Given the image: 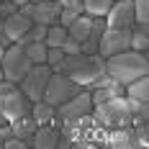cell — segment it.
<instances>
[{
    "label": "cell",
    "instance_id": "484cf974",
    "mask_svg": "<svg viewBox=\"0 0 149 149\" xmlns=\"http://www.w3.org/2000/svg\"><path fill=\"white\" fill-rule=\"evenodd\" d=\"M62 59H64V52H62L59 46H49V52H46V64L54 70V67H57Z\"/></svg>",
    "mask_w": 149,
    "mask_h": 149
},
{
    "label": "cell",
    "instance_id": "9c48e42d",
    "mask_svg": "<svg viewBox=\"0 0 149 149\" xmlns=\"http://www.w3.org/2000/svg\"><path fill=\"white\" fill-rule=\"evenodd\" d=\"M93 111V100H90V90L82 88L77 95H72L70 100L57 105V118L59 121H74V118H82Z\"/></svg>",
    "mask_w": 149,
    "mask_h": 149
},
{
    "label": "cell",
    "instance_id": "5b68a950",
    "mask_svg": "<svg viewBox=\"0 0 149 149\" xmlns=\"http://www.w3.org/2000/svg\"><path fill=\"white\" fill-rule=\"evenodd\" d=\"M80 90L82 88H80L77 82H72L67 74L52 72L49 74V82H46V88H44V98H41V100H46V103H52L57 108L59 103H64V100H70L72 95H77Z\"/></svg>",
    "mask_w": 149,
    "mask_h": 149
},
{
    "label": "cell",
    "instance_id": "4316f807",
    "mask_svg": "<svg viewBox=\"0 0 149 149\" xmlns=\"http://www.w3.org/2000/svg\"><path fill=\"white\" fill-rule=\"evenodd\" d=\"M77 15H80V10H72V8H62V10H59V18H57V23H62V26L67 29V26L72 23Z\"/></svg>",
    "mask_w": 149,
    "mask_h": 149
},
{
    "label": "cell",
    "instance_id": "8992f818",
    "mask_svg": "<svg viewBox=\"0 0 149 149\" xmlns=\"http://www.w3.org/2000/svg\"><path fill=\"white\" fill-rule=\"evenodd\" d=\"M49 74H52V67L49 64H31V70L26 72V77L18 82L21 93L29 98L31 103H36V100L44 98V88H46V82H49Z\"/></svg>",
    "mask_w": 149,
    "mask_h": 149
},
{
    "label": "cell",
    "instance_id": "e0dca14e",
    "mask_svg": "<svg viewBox=\"0 0 149 149\" xmlns=\"http://www.w3.org/2000/svg\"><path fill=\"white\" fill-rule=\"evenodd\" d=\"M129 49L147 54L149 52V23H134L129 36Z\"/></svg>",
    "mask_w": 149,
    "mask_h": 149
},
{
    "label": "cell",
    "instance_id": "e575fe53",
    "mask_svg": "<svg viewBox=\"0 0 149 149\" xmlns=\"http://www.w3.org/2000/svg\"><path fill=\"white\" fill-rule=\"evenodd\" d=\"M29 3H39V0H29Z\"/></svg>",
    "mask_w": 149,
    "mask_h": 149
},
{
    "label": "cell",
    "instance_id": "ac0fdd59",
    "mask_svg": "<svg viewBox=\"0 0 149 149\" xmlns=\"http://www.w3.org/2000/svg\"><path fill=\"white\" fill-rule=\"evenodd\" d=\"M8 126H10V131H13V136H18V139H31V134L36 131V121H33V116L31 113H26V116H18V118L8 121Z\"/></svg>",
    "mask_w": 149,
    "mask_h": 149
},
{
    "label": "cell",
    "instance_id": "ffe728a7",
    "mask_svg": "<svg viewBox=\"0 0 149 149\" xmlns=\"http://www.w3.org/2000/svg\"><path fill=\"white\" fill-rule=\"evenodd\" d=\"M46 52L49 46L44 41H31V44H23V54L29 57L31 64H46Z\"/></svg>",
    "mask_w": 149,
    "mask_h": 149
},
{
    "label": "cell",
    "instance_id": "9a60e30c",
    "mask_svg": "<svg viewBox=\"0 0 149 149\" xmlns=\"http://www.w3.org/2000/svg\"><path fill=\"white\" fill-rule=\"evenodd\" d=\"M31 116H33V121H36L39 126L52 123V126H57V129H59L57 108H54L52 103H46V100H36V103H31Z\"/></svg>",
    "mask_w": 149,
    "mask_h": 149
},
{
    "label": "cell",
    "instance_id": "f1b7e54d",
    "mask_svg": "<svg viewBox=\"0 0 149 149\" xmlns=\"http://www.w3.org/2000/svg\"><path fill=\"white\" fill-rule=\"evenodd\" d=\"M59 49H62V52H64V54H80V44H77L74 39H70V36L64 39V44H62Z\"/></svg>",
    "mask_w": 149,
    "mask_h": 149
},
{
    "label": "cell",
    "instance_id": "836d02e7",
    "mask_svg": "<svg viewBox=\"0 0 149 149\" xmlns=\"http://www.w3.org/2000/svg\"><path fill=\"white\" fill-rule=\"evenodd\" d=\"M0 31H3V18H0Z\"/></svg>",
    "mask_w": 149,
    "mask_h": 149
},
{
    "label": "cell",
    "instance_id": "7c38bea8",
    "mask_svg": "<svg viewBox=\"0 0 149 149\" xmlns=\"http://www.w3.org/2000/svg\"><path fill=\"white\" fill-rule=\"evenodd\" d=\"M103 147H116V149H131L139 147V136L131 126H121V129H105Z\"/></svg>",
    "mask_w": 149,
    "mask_h": 149
},
{
    "label": "cell",
    "instance_id": "cb8c5ba5",
    "mask_svg": "<svg viewBox=\"0 0 149 149\" xmlns=\"http://www.w3.org/2000/svg\"><path fill=\"white\" fill-rule=\"evenodd\" d=\"M131 3H134L136 23H149V0H131Z\"/></svg>",
    "mask_w": 149,
    "mask_h": 149
},
{
    "label": "cell",
    "instance_id": "d6a6232c",
    "mask_svg": "<svg viewBox=\"0 0 149 149\" xmlns=\"http://www.w3.org/2000/svg\"><path fill=\"white\" fill-rule=\"evenodd\" d=\"M0 80H5V77H3V70H0Z\"/></svg>",
    "mask_w": 149,
    "mask_h": 149
},
{
    "label": "cell",
    "instance_id": "603a6c76",
    "mask_svg": "<svg viewBox=\"0 0 149 149\" xmlns=\"http://www.w3.org/2000/svg\"><path fill=\"white\" fill-rule=\"evenodd\" d=\"M44 36H46V26L44 23H31V29L26 31V36L21 39V41H15V44H31V41H44Z\"/></svg>",
    "mask_w": 149,
    "mask_h": 149
},
{
    "label": "cell",
    "instance_id": "44dd1931",
    "mask_svg": "<svg viewBox=\"0 0 149 149\" xmlns=\"http://www.w3.org/2000/svg\"><path fill=\"white\" fill-rule=\"evenodd\" d=\"M111 5H113V0H82V13L93 15V18H103Z\"/></svg>",
    "mask_w": 149,
    "mask_h": 149
},
{
    "label": "cell",
    "instance_id": "6da1fadb",
    "mask_svg": "<svg viewBox=\"0 0 149 149\" xmlns=\"http://www.w3.org/2000/svg\"><path fill=\"white\" fill-rule=\"evenodd\" d=\"M52 72L67 74L72 82H77L80 88H88L95 77H100L105 72V59L100 54H64V59L52 70Z\"/></svg>",
    "mask_w": 149,
    "mask_h": 149
},
{
    "label": "cell",
    "instance_id": "2e32d148",
    "mask_svg": "<svg viewBox=\"0 0 149 149\" xmlns=\"http://www.w3.org/2000/svg\"><path fill=\"white\" fill-rule=\"evenodd\" d=\"M90 29H93V15L80 13V15H77V18L72 21V23L67 26V36H70V39H74L77 44H82V41L88 39Z\"/></svg>",
    "mask_w": 149,
    "mask_h": 149
},
{
    "label": "cell",
    "instance_id": "30bf717a",
    "mask_svg": "<svg viewBox=\"0 0 149 149\" xmlns=\"http://www.w3.org/2000/svg\"><path fill=\"white\" fill-rule=\"evenodd\" d=\"M129 36H131V29H111V26H105L103 33H100L98 54L105 59V57H111V54L126 52V49H129Z\"/></svg>",
    "mask_w": 149,
    "mask_h": 149
},
{
    "label": "cell",
    "instance_id": "7402d4cb",
    "mask_svg": "<svg viewBox=\"0 0 149 149\" xmlns=\"http://www.w3.org/2000/svg\"><path fill=\"white\" fill-rule=\"evenodd\" d=\"M64 39H67V29H64L62 23L46 26V36H44V44L46 46H62V44H64Z\"/></svg>",
    "mask_w": 149,
    "mask_h": 149
},
{
    "label": "cell",
    "instance_id": "f546056e",
    "mask_svg": "<svg viewBox=\"0 0 149 149\" xmlns=\"http://www.w3.org/2000/svg\"><path fill=\"white\" fill-rule=\"evenodd\" d=\"M62 8H72V10H80L82 13V0H59Z\"/></svg>",
    "mask_w": 149,
    "mask_h": 149
},
{
    "label": "cell",
    "instance_id": "3957f363",
    "mask_svg": "<svg viewBox=\"0 0 149 149\" xmlns=\"http://www.w3.org/2000/svg\"><path fill=\"white\" fill-rule=\"evenodd\" d=\"M93 118L98 126L103 129H121V126H129L131 123V111H129V103H126V95H118V98H111L105 103L93 105Z\"/></svg>",
    "mask_w": 149,
    "mask_h": 149
},
{
    "label": "cell",
    "instance_id": "1f68e13d",
    "mask_svg": "<svg viewBox=\"0 0 149 149\" xmlns=\"http://www.w3.org/2000/svg\"><path fill=\"white\" fill-rule=\"evenodd\" d=\"M3 52H5V49H3V46H0V62H3Z\"/></svg>",
    "mask_w": 149,
    "mask_h": 149
},
{
    "label": "cell",
    "instance_id": "7a4b0ae2",
    "mask_svg": "<svg viewBox=\"0 0 149 149\" xmlns=\"http://www.w3.org/2000/svg\"><path fill=\"white\" fill-rule=\"evenodd\" d=\"M105 72L113 80H118L121 85H129V82L149 74V57L134 49L111 54V57H105Z\"/></svg>",
    "mask_w": 149,
    "mask_h": 149
},
{
    "label": "cell",
    "instance_id": "d4e9b609",
    "mask_svg": "<svg viewBox=\"0 0 149 149\" xmlns=\"http://www.w3.org/2000/svg\"><path fill=\"white\" fill-rule=\"evenodd\" d=\"M3 149H31V141L29 139H18V136H8L5 141H3Z\"/></svg>",
    "mask_w": 149,
    "mask_h": 149
},
{
    "label": "cell",
    "instance_id": "d6986e66",
    "mask_svg": "<svg viewBox=\"0 0 149 149\" xmlns=\"http://www.w3.org/2000/svg\"><path fill=\"white\" fill-rule=\"evenodd\" d=\"M123 95L134 98V100H149V74L139 77V80L129 82V85H123Z\"/></svg>",
    "mask_w": 149,
    "mask_h": 149
},
{
    "label": "cell",
    "instance_id": "8fae6325",
    "mask_svg": "<svg viewBox=\"0 0 149 149\" xmlns=\"http://www.w3.org/2000/svg\"><path fill=\"white\" fill-rule=\"evenodd\" d=\"M103 18H105V26H111V29H131L136 23L134 3L131 0H113V5L108 8V13Z\"/></svg>",
    "mask_w": 149,
    "mask_h": 149
},
{
    "label": "cell",
    "instance_id": "4fadbf2b",
    "mask_svg": "<svg viewBox=\"0 0 149 149\" xmlns=\"http://www.w3.org/2000/svg\"><path fill=\"white\" fill-rule=\"evenodd\" d=\"M31 29V18H26V15L21 13H13V15H8V18H3V33L10 39V41H21L23 36H26V31Z\"/></svg>",
    "mask_w": 149,
    "mask_h": 149
},
{
    "label": "cell",
    "instance_id": "52a82bcc",
    "mask_svg": "<svg viewBox=\"0 0 149 149\" xmlns=\"http://www.w3.org/2000/svg\"><path fill=\"white\" fill-rule=\"evenodd\" d=\"M21 13L31 18V23H44V26H52V23H57V18H59V0H39V3H23L21 8H18Z\"/></svg>",
    "mask_w": 149,
    "mask_h": 149
},
{
    "label": "cell",
    "instance_id": "d590c367",
    "mask_svg": "<svg viewBox=\"0 0 149 149\" xmlns=\"http://www.w3.org/2000/svg\"><path fill=\"white\" fill-rule=\"evenodd\" d=\"M0 123H3V118H0Z\"/></svg>",
    "mask_w": 149,
    "mask_h": 149
},
{
    "label": "cell",
    "instance_id": "277c9868",
    "mask_svg": "<svg viewBox=\"0 0 149 149\" xmlns=\"http://www.w3.org/2000/svg\"><path fill=\"white\" fill-rule=\"evenodd\" d=\"M0 70H3V77L5 80H10V82H21L26 72L31 70V62L29 57L23 54V46L21 44H10L5 46V52H3V62H0Z\"/></svg>",
    "mask_w": 149,
    "mask_h": 149
},
{
    "label": "cell",
    "instance_id": "4dcf8cb0",
    "mask_svg": "<svg viewBox=\"0 0 149 149\" xmlns=\"http://www.w3.org/2000/svg\"><path fill=\"white\" fill-rule=\"evenodd\" d=\"M15 5H18V8H21V5H23V3H29V0H13Z\"/></svg>",
    "mask_w": 149,
    "mask_h": 149
},
{
    "label": "cell",
    "instance_id": "5bb4252c",
    "mask_svg": "<svg viewBox=\"0 0 149 149\" xmlns=\"http://www.w3.org/2000/svg\"><path fill=\"white\" fill-rule=\"evenodd\" d=\"M31 147L36 149H57L59 144V129L52 126V123H44V126H36V131L31 134Z\"/></svg>",
    "mask_w": 149,
    "mask_h": 149
},
{
    "label": "cell",
    "instance_id": "ba28073f",
    "mask_svg": "<svg viewBox=\"0 0 149 149\" xmlns=\"http://www.w3.org/2000/svg\"><path fill=\"white\" fill-rule=\"evenodd\" d=\"M26 113H31V100L21 93V88H13L0 95V118L5 123L18 116H26Z\"/></svg>",
    "mask_w": 149,
    "mask_h": 149
},
{
    "label": "cell",
    "instance_id": "83f0119b",
    "mask_svg": "<svg viewBox=\"0 0 149 149\" xmlns=\"http://www.w3.org/2000/svg\"><path fill=\"white\" fill-rule=\"evenodd\" d=\"M13 13H18V5L13 0H0V18H8Z\"/></svg>",
    "mask_w": 149,
    "mask_h": 149
}]
</instances>
